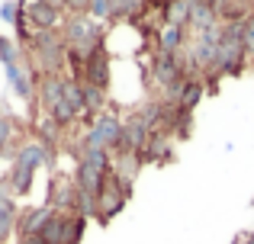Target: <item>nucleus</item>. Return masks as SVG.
Wrapping results in <instances>:
<instances>
[{
    "instance_id": "1",
    "label": "nucleus",
    "mask_w": 254,
    "mask_h": 244,
    "mask_svg": "<svg viewBox=\"0 0 254 244\" xmlns=\"http://www.w3.org/2000/svg\"><path fill=\"white\" fill-rule=\"evenodd\" d=\"M23 58L39 77L45 74H68V45L62 39V29H42L23 45Z\"/></svg>"
},
{
    "instance_id": "2",
    "label": "nucleus",
    "mask_w": 254,
    "mask_h": 244,
    "mask_svg": "<svg viewBox=\"0 0 254 244\" xmlns=\"http://www.w3.org/2000/svg\"><path fill=\"white\" fill-rule=\"evenodd\" d=\"M113 170V154L110 151H103V148H87L81 157L74 161V183H77V190L81 193H90V196H97L100 190H103V180H106V174Z\"/></svg>"
},
{
    "instance_id": "3",
    "label": "nucleus",
    "mask_w": 254,
    "mask_h": 244,
    "mask_svg": "<svg viewBox=\"0 0 254 244\" xmlns=\"http://www.w3.org/2000/svg\"><path fill=\"white\" fill-rule=\"evenodd\" d=\"M132 199V180L119 177L116 170H110L103 180V190L97 193V222L100 225H110Z\"/></svg>"
},
{
    "instance_id": "4",
    "label": "nucleus",
    "mask_w": 254,
    "mask_h": 244,
    "mask_svg": "<svg viewBox=\"0 0 254 244\" xmlns=\"http://www.w3.org/2000/svg\"><path fill=\"white\" fill-rule=\"evenodd\" d=\"M84 232H87V219H81V215H64V212L52 209L49 222L42 225L39 235H42L45 244H81Z\"/></svg>"
},
{
    "instance_id": "5",
    "label": "nucleus",
    "mask_w": 254,
    "mask_h": 244,
    "mask_svg": "<svg viewBox=\"0 0 254 244\" xmlns=\"http://www.w3.org/2000/svg\"><path fill=\"white\" fill-rule=\"evenodd\" d=\"M74 202H77V183H74V177H71V174L68 177H64V174H52L45 206L55 209V212L74 215Z\"/></svg>"
},
{
    "instance_id": "6",
    "label": "nucleus",
    "mask_w": 254,
    "mask_h": 244,
    "mask_svg": "<svg viewBox=\"0 0 254 244\" xmlns=\"http://www.w3.org/2000/svg\"><path fill=\"white\" fill-rule=\"evenodd\" d=\"M81 81L84 84H93V87H100V90H106V94H110V87H113V55L106 51V45H103V49H97L84 61Z\"/></svg>"
},
{
    "instance_id": "7",
    "label": "nucleus",
    "mask_w": 254,
    "mask_h": 244,
    "mask_svg": "<svg viewBox=\"0 0 254 244\" xmlns=\"http://www.w3.org/2000/svg\"><path fill=\"white\" fill-rule=\"evenodd\" d=\"M19 10H23V16L29 19L32 32H42V29H62L64 23V13L55 10V6H49L45 0H19Z\"/></svg>"
},
{
    "instance_id": "8",
    "label": "nucleus",
    "mask_w": 254,
    "mask_h": 244,
    "mask_svg": "<svg viewBox=\"0 0 254 244\" xmlns=\"http://www.w3.org/2000/svg\"><path fill=\"white\" fill-rule=\"evenodd\" d=\"M6 71V84H10V90L19 97L23 103H29V109L36 106V81H39V74L26 64V58L19 64H10V68H3Z\"/></svg>"
},
{
    "instance_id": "9",
    "label": "nucleus",
    "mask_w": 254,
    "mask_h": 244,
    "mask_svg": "<svg viewBox=\"0 0 254 244\" xmlns=\"http://www.w3.org/2000/svg\"><path fill=\"white\" fill-rule=\"evenodd\" d=\"M138 161L145 164H171L174 161V135L164 129H155L145 142V148L138 151Z\"/></svg>"
},
{
    "instance_id": "10",
    "label": "nucleus",
    "mask_w": 254,
    "mask_h": 244,
    "mask_svg": "<svg viewBox=\"0 0 254 244\" xmlns=\"http://www.w3.org/2000/svg\"><path fill=\"white\" fill-rule=\"evenodd\" d=\"M64 77L68 74H45L36 81V106L29 113H49L55 103H62L64 97Z\"/></svg>"
},
{
    "instance_id": "11",
    "label": "nucleus",
    "mask_w": 254,
    "mask_h": 244,
    "mask_svg": "<svg viewBox=\"0 0 254 244\" xmlns=\"http://www.w3.org/2000/svg\"><path fill=\"white\" fill-rule=\"evenodd\" d=\"M49 215H52V209L45 206V202H42V206H23V209H19V219H16V241L39 235L42 225L49 222Z\"/></svg>"
},
{
    "instance_id": "12",
    "label": "nucleus",
    "mask_w": 254,
    "mask_h": 244,
    "mask_svg": "<svg viewBox=\"0 0 254 244\" xmlns=\"http://www.w3.org/2000/svg\"><path fill=\"white\" fill-rule=\"evenodd\" d=\"M190 39H193V32L187 29V26H171V23H161L158 26V32H155V49L158 51H184L187 45H190Z\"/></svg>"
},
{
    "instance_id": "13",
    "label": "nucleus",
    "mask_w": 254,
    "mask_h": 244,
    "mask_svg": "<svg viewBox=\"0 0 254 244\" xmlns=\"http://www.w3.org/2000/svg\"><path fill=\"white\" fill-rule=\"evenodd\" d=\"M55 157L58 154H49V151L42 148V145L39 142H32V138H26L23 145H19V151H16V161L13 164H23V167H29V170H42V167H55Z\"/></svg>"
},
{
    "instance_id": "14",
    "label": "nucleus",
    "mask_w": 254,
    "mask_h": 244,
    "mask_svg": "<svg viewBox=\"0 0 254 244\" xmlns=\"http://www.w3.org/2000/svg\"><path fill=\"white\" fill-rule=\"evenodd\" d=\"M3 180H6V190H10L13 199H23V196H29V193H32V183H36V170L23 167V164H10V167H6V174H3Z\"/></svg>"
},
{
    "instance_id": "15",
    "label": "nucleus",
    "mask_w": 254,
    "mask_h": 244,
    "mask_svg": "<svg viewBox=\"0 0 254 244\" xmlns=\"http://www.w3.org/2000/svg\"><path fill=\"white\" fill-rule=\"evenodd\" d=\"M212 10L219 23H242L254 13V0H212Z\"/></svg>"
},
{
    "instance_id": "16",
    "label": "nucleus",
    "mask_w": 254,
    "mask_h": 244,
    "mask_svg": "<svg viewBox=\"0 0 254 244\" xmlns=\"http://www.w3.org/2000/svg\"><path fill=\"white\" fill-rule=\"evenodd\" d=\"M19 135H26V125L16 119V116L10 113V109L0 103V161H3V154H6V148H10L13 142H16Z\"/></svg>"
},
{
    "instance_id": "17",
    "label": "nucleus",
    "mask_w": 254,
    "mask_h": 244,
    "mask_svg": "<svg viewBox=\"0 0 254 244\" xmlns=\"http://www.w3.org/2000/svg\"><path fill=\"white\" fill-rule=\"evenodd\" d=\"M206 94H209V90H206L203 77H187L184 90H180V100H177V109H184V113H196V106L203 103Z\"/></svg>"
},
{
    "instance_id": "18",
    "label": "nucleus",
    "mask_w": 254,
    "mask_h": 244,
    "mask_svg": "<svg viewBox=\"0 0 254 244\" xmlns=\"http://www.w3.org/2000/svg\"><path fill=\"white\" fill-rule=\"evenodd\" d=\"M19 61H23V49H19V42H13V39H6L3 32H0V64L10 68V64H19Z\"/></svg>"
},
{
    "instance_id": "19",
    "label": "nucleus",
    "mask_w": 254,
    "mask_h": 244,
    "mask_svg": "<svg viewBox=\"0 0 254 244\" xmlns=\"http://www.w3.org/2000/svg\"><path fill=\"white\" fill-rule=\"evenodd\" d=\"M87 16L97 19L100 26L110 23L113 26V13H110V0H90V10H87Z\"/></svg>"
},
{
    "instance_id": "20",
    "label": "nucleus",
    "mask_w": 254,
    "mask_h": 244,
    "mask_svg": "<svg viewBox=\"0 0 254 244\" xmlns=\"http://www.w3.org/2000/svg\"><path fill=\"white\" fill-rule=\"evenodd\" d=\"M242 49L248 51V58H254V13L242 19Z\"/></svg>"
},
{
    "instance_id": "21",
    "label": "nucleus",
    "mask_w": 254,
    "mask_h": 244,
    "mask_svg": "<svg viewBox=\"0 0 254 244\" xmlns=\"http://www.w3.org/2000/svg\"><path fill=\"white\" fill-rule=\"evenodd\" d=\"M16 16H19V0H6L3 6H0V19H3V23H16Z\"/></svg>"
},
{
    "instance_id": "22",
    "label": "nucleus",
    "mask_w": 254,
    "mask_h": 244,
    "mask_svg": "<svg viewBox=\"0 0 254 244\" xmlns=\"http://www.w3.org/2000/svg\"><path fill=\"white\" fill-rule=\"evenodd\" d=\"M16 244H45V241H42V235H32V238H23V241H16Z\"/></svg>"
},
{
    "instance_id": "23",
    "label": "nucleus",
    "mask_w": 254,
    "mask_h": 244,
    "mask_svg": "<svg viewBox=\"0 0 254 244\" xmlns=\"http://www.w3.org/2000/svg\"><path fill=\"white\" fill-rule=\"evenodd\" d=\"M45 3H49V6H55V10H62V13H64V0H45Z\"/></svg>"
},
{
    "instance_id": "24",
    "label": "nucleus",
    "mask_w": 254,
    "mask_h": 244,
    "mask_svg": "<svg viewBox=\"0 0 254 244\" xmlns=\"http://www.w3.org/2000/svg\"><path fill=\"white\" fill-rule=\"evenodd\" d=\"M0 196H10V190H6V180H3V174H0Z\"/></svg>"
},
{
    "instance_id": "25",
    "label": "nucleus",
    "mask_w": 254,
    "mask_h": 244,
    "mask_svg": "<svg viewBox=\"0 0 254 244\" xmlns=\"http://www.w3.org/2000/svg\"><path fill=\"white\" fill-rule=\"evenodd\" d=\"M238 244H254V228H251V232H248V235H245V238H242V241H238Z\"/></svg>"
},
{
    "instance_id": "26",
    "label": "nucleus",
    "mask_w": 254,
    "mask_h": 244,
    "mask_svg": "<svg viewBox=\"0 0 254 244\" xmlns=\"http://www.w3.org/2000/svg\"><path fill=\"white\" fill-rule=\"evenodd\" d=\"M164 3H177V0H164Z\"/></svg>"
}]
</instances>
